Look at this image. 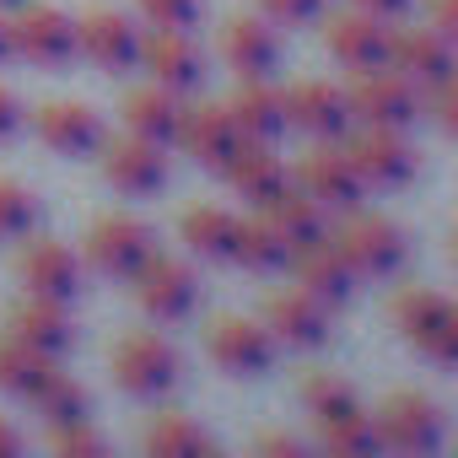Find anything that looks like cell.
<instances>
[{
	"instance_id": "cell-31",
	"label": "cell",
	"mask_w": 458,
	"mask_h": 458,
	"mask_svg": "<svg viewBox=\"0 0 458 458\" xmlns=\"http://www.w3.org/2000/svg\"><path fill=\"white\" fill-rule=\"evenodd\" d=\"M49 372H55V356H44V351L22 345L17 335H6V340H0V388H6V394H17V399H33V388H38Z\"/></svg>"
},
{
	"instance_id": "cell-45",
	"label": "cell",
	"mask_w": 458,
	"mask_h": 458,
	"mask_svg": "<svg viewBox=\"0 0 458 458\" xmlns=\"http://www.w3.org/2000/svg\"><path fill=\"white\" fill-rule=\"evenodd\" d=\"M12 453H22V437H17L6 420H0V458H12Z\"/></svg>"
},
{
	"instance_id": "cell-17",
	"label": "cell",
	"mask_w": 458,
	"mask_h": 458,
	"mask_svg": "<svg viewBox=\"0 0 458 458\" xmlns=\"http://www.w3.org/2000/svg\"><path fill=\"white\" fill-rule=\"evenodd\" d=\"M292 276H297V286L308 292V297H318L324 308H340L356 286V276H351V265L340 259V249H335V238H313V243H302V249H292Z\"/></svg>"
},
{
	"instance_id": "cell-10",
	"label": "cell",
	"mask_w": 458,
	"mask_h": 458,
	"mask_svg": "<svg viewBox=\"0 0 458 458\" xmlns=\"http://www.w3.org/2000/svg\"><path fill=\"white\" fill-rule=\"evenodd\" d=\"M324 38H329V55L345 65V71H383L388 65V49H394V33H388V22L383 17H367V12H340V17H329V28H324Z\"/></svg>"
},
{
	"instance_id": "cell-9",
	"label": "cell",
	"mask_w": 458,
	"mask_h": 458,
	"mask_svg": "<svg viewBox=\"0 0 458 458\" xmlns=\"http://www.w3.org/2000/svg\"><path fill=\"white\" fill-rule=\"evenodd\" d=\"M372 420H377V442L394 447V453H410V458L431 453L442 442V410L420 394H394Z\"/></svg>"
},
{
	"instance_id": "cell-43",
	"label": "cell",
	"mask_w": 458,
	"mask_h": 458,
	"mask_svg": "<svg viewBox=\"0 0 458 458\" xmlns=\"http://www.w3.org/2000/svg\"><path fill=\"white\" fill-rule=\"evenodd\" d=\"M17 130V98L6 92V87H0V140H6Z\"/></svg>"
},
{
	"instance_id": "cell-40",
	"label": "cell",
	"mask_w": 458,
	"mask_h": 458,
	"mask_svg": "<svg viewBox=\"0 0 458 458\" xmlns=\"http://www.w3.org/2000/svg\"><path fill=\"white\" fill-rule=\"evenodd\" d=\"M437 124H442V130L458 140V76L437 87Z\"/></svg>"
},
{
	"instance_id": "cell-4",
	"label": "cell",
	"mask_w": 458,
	"mask_h": 458,
	"mask_svg": "<svg viewBox=\"0 0 458 458\" xmlns=\"http://www.w3.org/2000/svg\"><path fill=\"white\" fill-rule=\"evenodd\" d=\"M157 254L151 243V226L135 221V216H103L92 233H87V259L98 276H114V281H135V270Z\"/></svg>"
},
{
	"instance_id": "cell-15",
	"label": "cell",
	"mask_w": 458,
	"mask_h": 458,
	"mask_svg": "<svg viewBox=\"0 0 458 458\" xmlns=\"http://www.w3.org/2000/svg\"><path fill=\"white\" fill-rule=\"evenodd\" d=\"M194 292H199V281H194V270H189L183 259L151 254V259L135 270V297H140V308H146L151 318H183V313L194 308Z\"/></svg>"
},
{
	"instance_id": "cell-41",
	"label": "cell",
	"mask_w": 458,
	"mask_h": 458,
	"mask_svg": "<svg viewBox=\"0 0 458 458\" xmlns=\"http://www.w3.org/2000/svg\"><path fill=\"white\" fill-rule=\"evenodd\" d=\"M431 28L447 44H458V0H431Z\"/></svg>"
},
{
	"instance_id": "cell-20",
	"label": "cell",
	"mask_w": 458,
	"mask_h": 458,
	"mask_svg": "<svg viewBox=\"0 0 458 458\" xmlns=\"http://www.w3.org/2000/svg\"><path fill=\"white\" fill-rule=\"evenodd\" d=\"M178 140H183V151H189L199 167H210V173H226V162L243 151V130L233 124V114H226V108H194V114H183Z\"/></svg>"
},
{
	"instance_id": "cell-27",
	"label": "cell",
	"mask_w": 458,
	"mask_h": 458,
	"mask_svg": "<svg viewBox=\"0 0 458 458\" xmlns=\"http://www.w3.org/2000/svg\"><path fill=\"white\" fill-rule=\"evenodd\" d=\"M183 114H189V108L178 103V92H173V87H140V92H130V98H124V124H130V135L157 140V146L178 140Z\"/></svg>"
},
{
	"instance_id": "cell-12",
	"label": "cell",
	"mask_w": 458,
	"mask_h": 458,
	"mask_svg": "<svg viewBox=\"0 0 458 458\" xmlns=\"http://www.w3.org/2000/svg\"><path fill=\"white\" fill-rule=\"evenodd\" d=\"M388 65L399 76H410L415 87H442L458 76V44H447L437 28H410V33H394V49H388Z\"/></svg>"
},
{
	"instance_id": "cell-26",
	"label": "cell",
	"mask_w": 458,
	"mask_h": 458,
	"mask_svg": "<svg viewBox=\"0 0 458 458\" xmlns=\"http://www.w3.org/2000/svg\"><path fill=\"white\" fill-rule=\"evenodd\" d=\"M226 178H233V189H238L243 199H254L259 210H265L276 194H286V189H292L286 162H281L265 140H243V151L226 162Z\"/></svg>"
},
{
	"instance_id": "cell-5",
	"label": "cell",
	"mask_w": 458,
	"mask_h": 458,
	"mask_svg": "<svg viewBox=\"0 0 458 458\" xmlns=\"http://www.w3.org/2000/svg\"><path fill=\"white\" fill-rule=\"evenodd\" d=\"M12 55L33 65H65L76 60V22L55 6H22L12 12Z\"/></svg>"
},
{
	"instance_id": "cell-32",
	"label": "cell",
	"mask_w": 458,
	"mask_h": 458,
	"mask_svg": "<svg viewBox=\"0 0 458 458\" xmlns=\"http://www.w3.org/2000/svg\"><path fill=\"white\" fill-rule=\"evenodd\" d=\"M33 410L49 420V431H55V426H71V420H87V388L55 367V372L33 388Z\"/></svg>"
},
{
	"instance_id": "cell-29",
	"label": "cell",
	"mask_w": 458,
	"mask_h": 458,
	"mask_svg": "<svg viewBox=\"0 0 458 458\" xmlns=\"http://www.w3.org/2000/svg\"><path fill=\"white\" fill-rule=\"evenodd\" d=\"M265 216H270V226L286 238V249H302V243H313V238H324V205L318 199H308L302 189H286V194H276L270 205H265Z\"/></svg>"
},
{
	"instance_id": "cell-38",
	"label": "cell",
	"mask_w": 458,
	"mask_h": 458,
	"mask_svg": "<svg viewBox=\"0 0 458 458\" xmlns=\"http://www.w3.org/2000/svg\"><path fill=\"white\" fill-rule=\"evenodd\" d=\"M140 17L151 28H194L199 22V0H140Z\"/></svg>"
},
{
	"instance_id": "cell-8",
	"label": "cell",
	"mask_w": 458,
	"mask_h": 458,
	"mask_svg": "<svg viewBox=\"0 0 458 458\" xmlns=\"http://www.w3.org/2000/svg\"><path fill=\"white\" fill-rule=\"evenodd\" d=\"M340 259L351 265V276H394L399 259H404V238H399V226L394 221H377V216H356L340 226V238H335Z\"/></svg>"
},
{
	"instance_id": "cell-1",
	"label": "cell",
	"mask_w": 458,
	"mask_h": 458,
	"mask_svg": "<svg viewBox=\"0 0 458 458\" xmlns=\"http://www.w3.org/2000/svg\"><path fill=\"white\" fill-rule=\"evenodd\" d=\"M394 318L420 356L458 367V302H447L437 292H404L394 302Z\"/></svg>"
},
{
	"instance_id": "cell-24",
	"label": "cell",
	"mask_w": 458,
	"mask_h": 458,
	"mask_svg": "<svg viewBox=\"0 0 458 458\" xmlns=\"http://www.w3.org/2000/svg\"><path fill=\"white\" fill-rule=\"evenodd\" d=\"M221 60L233 65L243 81H265L276 71V60H281V44H276V33L259 17H233L226 33H221Z\"/></svg>"
},
{
	"instance_id": "cell-47",
	"label": "cell",
	"mask_w": 458,
	"mask_h": 458,
	"mask_svg": "<svg viewBox=\"0 0 458 458\" xmlns=\"http://www.w3.org/2000/svg\"><path fill=\"white\" fill-rule=\"evenodd\" d=\"M28 6V0H0V12H22Z\"/></svg>"
},
{
	"instance_id": "cell-42",
	"label": "cell",
	"mask_w": 458,
	"mask_h": 458,
	"mask_svg": "<svg viewBox=\"0 0 458 458\" xmlns=\"http://www.w3.org/2000/svg\"><path fill=\"white\" fill-rule=\"evenodd\" d=\"M356 12H367V17H383V22H394V17H404V12H410V0H356Z\"/></svg>"
},
{
	"instance_id": "cell-6",
	"label": "cell",
	"mask_w": 458,
	"mask_h": 458,
	"mask_svg": "<svg viewBox=\"0 0 458 458\" xmlns=\"http://www.w3.org/2000/svg\"><path fill=\"white\" fill-rule=\"evenodd\" d=\"M345 157H351V167L361 173L367 189H399V183L415 178V151H410V140H404L399 130H383V124H367V130L345 146Z\"/></svg>"
},
{
	"instance_id": "cell-16",
	"label": "cell",
	"mask_w": 458,
	"mask_h": 458,
	"mask_svg": "<svg viewBox=\"0 0 458 458\" xmlns=\"http://www.w3.org/2000/svg\"><path fill=\"white\" fill-rule=\"evenodd\" d=\"M76 49L103 71H130L140 60V28L119 12H87L76 22Z\"/></svg>"
},
{
	"instance_id": "cell-18",
	"label": "cell",
	"mask_w": 458,
	"mask_h": 458,
	"mask_svg": "<svg viewBox=\"0 0 458 458\" xmlns=\"http://www.w3.org/2000/svg\"><path fill=\"white\" fill-rule=\"evenodd\" d=\"M265 329H270V340H281V345L318 351V345L329 340V308L297 286V292H281V297L265 302Z\"/></svg>"
},
{
	"instance_id": "cell-35",
	"label": "cell",
	"mask_w": 458,
	"mask_h": 458,
	"mask_svg": "<svg viewBox=\"0 0 458 458\" xmlns=\"http://www.w3.org/2000/svg\"><path fill=\"white\" fill-rule=\"evenodd\" d=\"M302 404H308V415L324 426V420H335V415L356 410V394H351V383H345V377H335V372H313V377L302 383Z\"/></svg>"
},
{
	"instance_id": "cell-3",
	"label": "cell",
	"mask_w": 458,
	"mask_h": 458,
	"mask_svg": "<svg viewBox=\"0 0 458 458\" xmlns=\"http://www.w3.org/2000/svg\"><path fill=\"white\" fill-rule=\"evenodd\" d=\"M351 119L361 124H383V130H404L420 119V98H415V81L399 76L394 65L383 71H361L356 87H351Z\"/></svg>"
},
{
	"instance_id": "cell-19",
	"label": "cell",
	"mask_w": 458,
	"mask_h": 458,
	"mask_svg": "<svg viewBox=\"0 0 458 458\" xmlns=\"http://www.w3.org/2000/svg\"><path fill=\"white\" fill-rule=\"evenodd\" d=\"M286 114L297 130H308L318 140H340L351 130V92H340L335 81H297L286 92Z\"/></svg>"
},
{
	"instance_id": "cell-25",
	"label": "cell",
	"mask_w": 458,
	"mask_h": 458,
	"mask_svg": "<svg viewBox=\"0 0 458 458\" xmlns=\"http://www.w3.org/2000/svg\"><path fill=\"white\" fill-rule=\"evenodd\" d=\"M226 114H233V124L243 130V140H281L286 130H292V114H286V92H276L270 87V76L265 81H243V92L226 103Z\"/></svg>"
},
{
	"instance_id": "cell-2",
	"label": "cell",
	"mask_w": 458,
	"mask_h": 458,
	"mask_svg": "<svg viewBox=\"0 0 458 458\" xmlns=\"http://www.w3.org/2000/svg\"><path fill=\"white\" fill-rule=\"evenodd\" d=\"M114 377L135 399H162L178 383V351L162 335H146V329L140 335H124L114 345Z\"/></svg>"
},
{
	"instance_id": "cell-36",
	"label": "cell",
	"mask_w": 458,
	"mask_h": 458,
	"mask_svg": "<svg viewBox=\"0 0 458 458\" xmlns=\"http://www.w3.org/2000/svg\"><path fill=\"white\" fill-rule=\"evenodd\" d=\"M38 226V199L28 183L0 178V238H28Z\"/></svg>"
},
{
	"instance_id": "cell-33",
	"label": "cell",
	"mask_w": 458,
	"mask_h": 458,
	"mask_svg": "<svg viewBox=\"0 0 458 458\" xmlns=\"http://www.w3.org/2000/svg\"><path fill=\"white\" fill-rule=\"evenodd\" d=\"M324 447H329L335 458H367V453L383 447V442H377V420L361 415V410H345V415L324 420Z\"/></svg>"
},
{
	"instance_id": "cell-21",
	"label": "cell",
	"mask_w": 458,
	"mask_h": 458,
	"mask_svg": "<svg viewBox=\"0 0 458 458\" xmlns=\"http://www.w3.org/2000/svg\"><path fill=\"white\" fill-rule=\"evenodd\" d=\"M33 130H38V140L49 146V151H60V157H81V151H92V146H103V119L87 108V103H44L38 114H33Z\"/></svg>"
},
{
	"instance_id": "cell-46",
	"label": "cell",
	"mask_w": 458,
	"mask_h": 458,
	"mask_svg": "<svg viewBox=\"0 0 458 458\" xmlns=\"http://www.w3.org/2000/svg\"><path fill=\"white\" fill-rule=\"evenodd\" d=\"M6 55H12V17L0 12V60H6Z\"/></svg>"
},
{
	"instance_id": "cell-39",
	"label": "cell",
	"mask_w": 458,
	"mask_h": 458,
	"mask_svg": "<svg viewBox=\"0 0 458 458\" xmlns=\"http://www.w3.org/2000/svg\"><path fill=\"white\" fill-rule=\"evenodd\" d=\"M259 6H265V17H270V22L292 28V22H308V17H318V12H324V0H259Z\"/></svg>"
},
{
	"instance_id": "cell-14",
	"label": "cell",
	"mask_w": 458,
	"mask_h": 458,
	"mask_svg": "<svg viewBox=\"0 0 458 458\" xmlns=\"http://www.w3.org/2000/svg\"><path fill=\"white\" fill-rule=\"evenodd\" d=\"M103 173H108L114 189H124V194H135V199L167 189V157H162L157 140H140V135H119V140H108V151H103Z\"/></svg>"
},
{
	"instance_id": "cell-11",
	"label": "cell",
	"mask_w": 458,
	"mask_h": 458,
	"mask_svg": "<svg viewBox=\"0 0 458 458\" xmlns=\"http://www.w3.org/2000/svg\"><path fill=\"white\" fill-rule=\"evenodd\" d=\"M205 351L221 372L233 377H254L270 367V329L254 318H210L205 329Z\"/></svg>"
},
{
	"instance_id": "cell-30",
	"label": "cell",
	"mask_w": 458,
	"mask_h": 458,
	"mask_svg": "<svg viewBox=\"0 0 458 458\" xmlns=\"http://www.w3.org/2000/svg\"><path fill=\"white\" fill-rule=\"evenodd\" d=\"M233 259H238L243 270L265 276V270H281V265L292 259V249H286V238L276 233V226H270V216H254V221H238Z\"/></svg>"
},
{
	"instance_id": "cell-13",
	"label": "cell",
	"mask_w": 458,
	"mask_h": 458,
	"mask_svg": "<svg viewBox=\"0 0 458 458\" xmlns=\"http://www.w3.org/2000/svg\"><path fill=\"white\" fill-rule=\"evenodd\" d=\"M140 65L151 71L157 87H173V92H189L205 81V55L189 38V28H157L151 38H140Z\"/></svg>"
},
{
	"instance_id": "cell-22",
	"label": "cell",
	"mask_w": 458,
	"mask_h": 458,
	"mask_svg": "<svg viewBox=\"0 0 458 458\" xmlns=\"http://www.w3.org/2000/svg\"><path fill=\"white\" fill-rule=\"evenodd\" d=\"M6 335H17L22 345L44 351V356H55V361L76 345V329H71V318H65V302H49V297L17 302L12 318H6Z\"/></svg>"
},
{
	"instance_id": "cell-44",
	"label": "cell",
	"mask_w": 458,
	"mask_h": 458,
	"mask_svg": "<svg viewBox=\"0 0 458 458\" xmlns=\"http://www.w3.org/2000/svg\"><path fill=\"white\" fill-rule=\"evenodd\" d=\"M259 453H302L297 437H259Z\"/></svg>"
},
{
	"instance_id": "cell-28",
	"label": "cell",
	"mask_w": 458,
	"mask_h": 458,
	"mask_svg": "<svg viewBox=\"0 0 458 458\" xmlns=\"http://www.w3.org/2000/svg\"><path fill=\"white\" fill-rule=\"evenodd\" d=\"M183 243H189L199 259H233L238 216L221 210V205H194V210L183 216Z\"/></svg>"
},
{
	"instance_id": "cell-34",
	"label": "cell",
	"mask_w": 458,
	"mask_h": 458,
	"mask_svg": "<svg viewBox=\"0 0 458 458\" xmlns=\"http://www.w3.org/2000/svg\"><path fill=\"white\" fill-rule=\"evenodd\" d=\"M146 453L157 458H205L210 453V437L189 420V415H162L146 437Z\"/></svg>"
},
{
	"instance_id": "cell-37",
	"label": "cell",
	"mask_w": 458,
	"mask_h": 458,
	"mask_svg": "<svg viewBox=\"0 0 458 458\" xmlns=\"http://www.w3.org/2000/svg\"><path fill=\"white\" fill-rule=\"evenodd\" d=\"M49 442H55V453H81V458H98V453H108V442L87 426V420H71V426H55L49 431Z\"/></svg>"
},
{
	"instance_id": "cell-7",
	"label": "cell",
	"mask_w": 458,
	"mask_h": 458,
	"mask_svg": "<svg viewBox=\"0 0 458 458\" xmlns=\"http://www.w3.org/2000/svg\"><path fill=\"white\" fill-rule=\"evenodd\" d=\"M297 189H302L308 199H318L324 210H356V205L367 199V183H361V173L351 167V157H345L340 146L308 151V157L297 162Z\"/></svg>"
},
{
	"instance_id": "cell-23",
	"label": "cell",
	"mask_w": 458,
	"mask_h": 458,
	"mask_svg": "<svg viewBox=\"0 0 458 458\" xmlns=\"http://www.w3.org/2000/svg\"><path fill=\"white\" fill-rule=\"evenodd\" d=\"M22 286H28V297L71 302L81 292V259L65 243H33L22 254Z\"/></svg>"
}]
</instances>
